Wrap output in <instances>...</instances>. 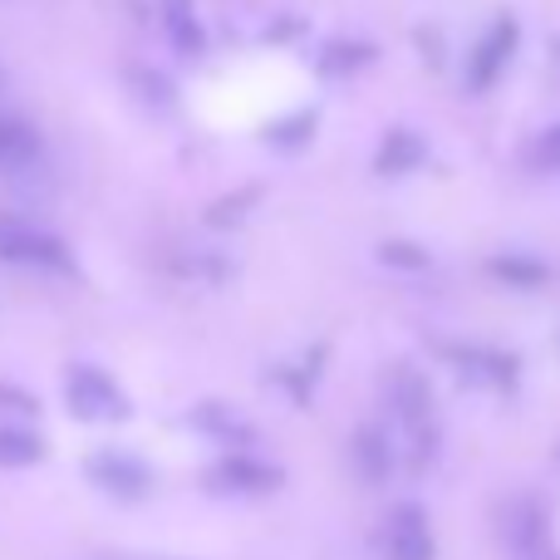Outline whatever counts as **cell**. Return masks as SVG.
Segmentation results:
<instances>
[{"label": "cell", "instance_id": "cell-1", "mask_svg": "<svg viewBox=\"0 0 560 560\" xmlns=\"http://www.w3.org/2000/svg\"><path fill=\"white\" fill-rule=\"evenodd\" d=\"M0 261L25 266V271H49V276L74 271V256H69V246L59 236H49L35 222H15V217H0Z\"/></svg>", "mask_w": 560, "mask_h": 560}, {"label": "cell", "instance_id": "cell-2", "mask_svg": "<svg viewBox=\"0 0 560 560\" xmlns=\"http://www.w3.org/2000/svg\"><path fill=\"white\" fill-rule=\"evenodd\" d=\"M65 398H69V408H74V418H84V423H124L128 418L124 388L114 384V374H104V369H94V364L69 369Z\"/></svg>", "mask_w": 560, "mask_h": 560}, {"label": "cell", "instance_id": "cell-3", "mask_svg": "<svg viewBox=\"0 0 560 560\" xmlns=\"http://www.w3.org/2000/svg\"><path fill=\"white\" fill-rule=\"evenodd\" d=\"M438 354L477 388H512L516 374H522L516 359L506 354V349H492V345H443Z\"/></svg>", "mask_w": 560, "mask_h": 560}, {"label": "cell", "instance_id": "cell-4", "mask_svg": "<svg viewBox=\"0 0 560 560\" xmlns=\"http://www.w3.org/2000/svg\"><path fill=\"white\" fill-rule=\"evenodd\" d=\"M384 398H388V408L398 413V423H404V428L433 423V388H428V378L418 374V369H408V364L388 369Z\"/></svg>", "mask_w": 560, "mask_h": 560}, {"label": "cell", "instance_id": "cell-5", "mask_svg": "<svg viewBox=\"0 0 560 560\" xmlns=\"http://www.w3.org/2000/svg\"><path fill=\"white\" fill-rule=\"evenodd\" d=\"M384 560H433V532L418 506H398L384 526Z\"/></svg>", "mask_w": 560, "mask_h": 560}, {"label": "cell", "instance_id": "cell-6", "mask_svg": "<svg viewBox=\"0 0 560 560\" xmlns=\"http://www.w3.org/2000/svg\"><path fill=\"white\" fill-rule=\"evenodd\" d=\"M89 477H94L104 492H114V497H143L148 482H153L148 463L143 457H133V453H94L89 457Z\"/></svg>", "mask_w": 560, "mask_h": 560}, {"label": "cell", "instance_id": "cell-7", "mask_svg": "<svg viewBox=\"0 0 560 560\" xmlns=\"http://www.w3.org/2000/svg\"><path fill=\"white\" fill-rule=\"evenodd\" d=\"M212 487H222V492H276L280 467L261 463V457L232 453V457H222V463L212 467Z\"/></svg>", "mask_w": 560, "mask_h": 560}, {"label": "cell", "instance_id": "cell-8", "mask_svg": "<svg viewBox=\"0 0 560 560\" xmlns=\"http://www.w3.org/2000/svg\"><path fill=\"white\" fill-rule=\"evenodd\" d=\"M512 49H516V20L502 15L482 39H477V49H472V65H467V69H472V74H467V79H472V89L492 84V79L502 74V65L512 59Z\"/></svg>", "mask_w": 560, "mask_h": 560}, {"label": "cell", "instance_id": "cell-9", "mask_svg": "<svg viewBox=\"0 0 560 560\" xmlns=\"http://www.w3.org/2000/svg\"><path fill=\"white\" fill-rule=\"evenodd\" d=\"M423 153H428L423 133H413V128H388L374 153V167L378 173H413V167L423 163Z\"/></svg>", "mask_w": 560, "mask_h": 560}, {"label": "cell", "instance_id": "cell-10", "mask_svg": "<svg viewBox=\"0 0 560 560\" xmlns=\"http://www.w3.org/2000/svg\"><path fill=\"white\" fill-rule=\"evenodd\" d=\"M163 25H167V39H173L183 55H202L207 49V30H202V20H197L192 0H163Z\"/></svg>", "mask_w": 560, "mask_h": 560}, {"label": "cell", "instance_id": "cell-11", "mask_svg": "<svg viewBox=\"0 0 560 560\" xmlns=\"http://www.w3.org/2000/svg\"><path fill=\"white\" fill-rule=\"evenodd\" d=\"M354 467L364 482H384L394 472V443L378 428H359L354 433Z\"/></svg>", "mask_w": 560, "mask_h": 560}, {"label": "cell", "instance_id": "cell-12", "mask_svg": "<svg viewBox=\"0 0 560 560\" xmlns=\"http://www.w3.org/2000/svg\"><path fill=\"white\" fill-rule=\"evenodd\" d=\"M35 158H39V133L30 124H20V118L0 114V167L15 173V167H30Z\"/></svg>", "mask_w": 560, "mask_h": 560}, {"label": "cell", "instance_id": "cell-13", "mask_svg": "<svg viewBox=\"0 0 560 560\" xmlns=\"http://www.w3.org/2000/svg\"><path fill=\"white\" fill-rule=\"evenodd\" d=\"M192 423L202 428L207 438H222V443H252V423H246L236 408H226V404H202L192 413Z\"/></svg>", "mask_w": 560, "mask_h": 560}, {"label": "cell", "instance_id": "cell-14", "mask_svg": "<svg viewBox=\"0 0 560 560\" xmlns=\"http://www.w3.org/2000/svg\"><path fill=\"white\" fill-rule=\"evenodd\" d=\"M39 457H45L39 433H30L20 423H0V467H35Z\"/></svg>", "mask_w": 560, "mask_h": 560}, {"label": "cell", "instance_id": "cell-15", "mask_svg": "<svg viewBox=\"0 0 560 560\" xmlns=\"http://www.w3.org/2000/svg\"><path fill=\"white\" fill-rule=\"evenodd\" d=\"M487 271H492L497 280H506V285H541V280L551 276V266L536 261V256L506 252V256H492V261H487Z\"/></svg>", "mask_w": 560, "mask_h": 560}, {"label": "cell", "instance_id": "cell-16", "mask_svg": "<svg viewBox=\"0 0 560 560\" xmlns=\"http://www.w3.org/2000/svg\"><path fill=\"white\" fill-rule=\"evenodd\" d=\"M369 59H374V45L369 39H354V35H339L325 45V69L329 74H354V69H364Z\"/></svg>", "mask_w": 560, "mask_h": 560}, {"label": "cell", "instance_id": "cell-17", "mask_svg": "<svg viewBox=\"0 0 560 560\" xmlns=\"http://www.w3.org/2000/svg\"><path fill=\"white\" fill-rule=\"evenodd\" d=\"M310 133H315V114H310V108L285 114V118H271V124H266V138H271L276 148H300Z\"/></svg>", "mask_w": 560, "mask_h": 560}, {"label": "cell", "instance_id": "cell-18", "mask_svg": "<svg viewBox=\"0 0 560 560\" xmlns=\"http://www.w3.org/2000/svg\"><path fill=\"white\" fill-rule=\"evenodd\" d=\"M378 261L384 266H394V271H428L433 266V256H428V246H418V242H378Z\"/></svg>", "mask_w": 560, "mask_h": 560}, {"label": "cell", "instance_id": "cell-19", "mask_svg": "<svg viewBox=\"0 0 560 560\" xmlns=\"http://www.w3.org/2000/svg\"><path fill=\"white\" fill-rule=\"evenodd\" d=\"M256 197H261L256 187H242V192H232L226 202H217L212 212H207V222H212V226H236V222H242V212L256 202Z\"/></svg>", "mask_w": 560, "mask_h": 560}, {"label": "cell", "instance_id": "cell-20", "mask_svg": "<svg viewBox=\"0 0 560 560\" xmlns=\"http://www.w3.org/2000/svg\"><path fill=\"white\" fill-rule=\"evenodd\" d=\"M536 163H541V167H560V124H551L541 138H536Z\"/></svg>", "mask_w": 560, "mask_h": 560}, {"label": "cell", "instance_id": "cell-21", "mask_svg": "<svg viewBox=\"0 0 560 560\" xmlns=\"http://www.w3.org/2000/svg\"><path fill=\"white\" fill-rule=\"evenodd\" d=\"M0 404H10V408H20V413H35V398H30V394H15V388H5V384H0Z\"/></svg>", "mask_w": 560, "mask_h": 560}]
</instances>
